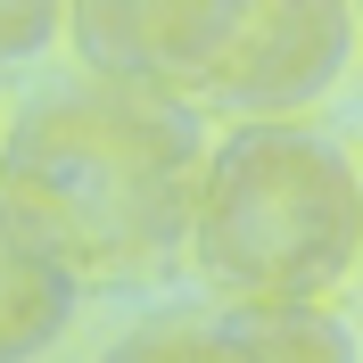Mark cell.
Here are the masks:
<instances>
[{
  "mask_svg": "<svg viewBox=\"0 0 363 363\" xmlns=\"http://www.w3.org/2000/svg\"><path fill=\"white\" fill-rule=\"evenodd\" d=\"M206 157L190 99L74 74L0 133V190L83 281H149L190 248Z\"/></svg>",
  "mask_w": 363,
  "mask_h": 363,
  "instance_id": "1",
  "label": "cell"
},
{
  "mask_svg": "<svg viewBox=\"0 0 363 363\" xmlns=\"http://www.w3.org/2000/svg\"><path fill=\"white\" fill-rule=\"evenodd\" d=\"M190 264L215 306H322L363 264V165L297 116L231 124L206 157Z\"/></svg>",
  "mask_w": 363,
  "mask_h": 363,
  "instance_id": "2",
  "label": "cell"
},
{
  "mask_svg": "<svg viewBox=\"0 0 363 363\" xmlns=\"http://www.w3.org/2000/svg\"><path fill=\"white\" fill-rule=\"evenodd\" d=\"M256 9L264 0H74L67 42L83 58V74L206 108L215 83L231 74V58L248 50Z\"/></svg>",
  "mask_w": 363,
  "mask_h": 363,
  "instance_id": "3",
  "label": "cell"
},
{
  "mask_svg": "<svg viewBox=\"0 0 363 363\" xmlns=\"http://www.w3.org/2000/svg\"><path fill=\"white\" fill-rule=\"evenodd\" d=\"M99 363H355V339L330 306H174Z\"/></svg>",
  "mask_w": 363,
  "mask_h": 363,
  "instance_id": "4",
  "label": "cell"
},
{
  "mask_svg": "<svg viewBox=\"0 0 363 363\" xmlns=\"http://www.w3.org/2000/svg\"><path fill=\"white\" fill-rule=\"evenodd\" d=\"M355 0H264L256 9L248 50L231 58V74L215 83L206 108L264 124V116H306L322 91L339 83L347 50H355Z\"/></svg>",
  "mask_w": 363,
  "mask_h": 363,
  "instance_id": "5",
  "label": "cell"
},
{
  "mask_svg": "<svg viewBox=\"0 0 363 363\" xmlns=\"http://www.w3.org/2000/svg\"><path fill=\"white\" fill-rule=\"evenodd\" d=\"M83 306V272L25 223V206L0 190V363H33L67 339Z\"/></svg>",
  "mask_w": 363,
  "mask_h": 363,
  "instance_id": "6",
  "label": "cell"
},
{
  "mask_svg": "<svg viewBox=\"0 0 363 363\" xmlns=\"http://www.w3.org/2000/svg\"><path fill=\"white\" fill-rule=\"evenodd\" d=\"M67 9H74V0H0V67L50 50L58 33H67Z\"/></svg>",
  "mask_w": 363,
  "mask_h": 363,
  "instance_id": "7",
  "label": "cell"
},
{
  "mask_svg": "<svg viewBox=\"0 0 363 363\" xmlns=\"http://www.w3.org/2000/svg\"><path fill=\"white\" fill-rule=\"evenodd\" d=\"M355 25H363V0H355Z\"/></svg>",
  "mask_w": 363,
  "mask_h": 363,
  "instance_id": "8",
  "label": "cell"
}]
</instances>
